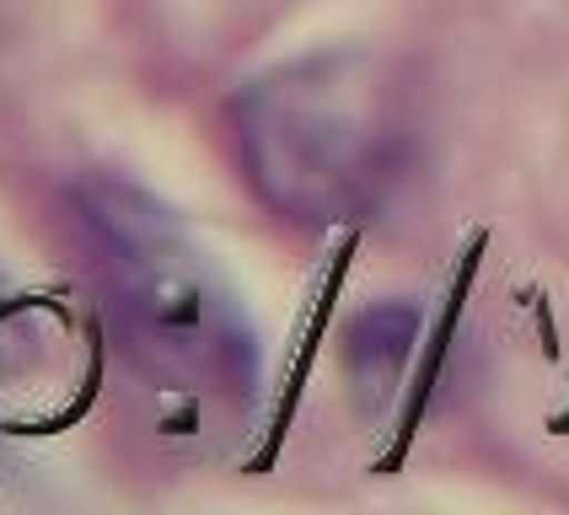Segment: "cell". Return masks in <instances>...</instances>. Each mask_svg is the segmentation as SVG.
<instances>
[{
  "label": "cell",
  "mask_w": 569,
  "mask_h": 515,
  "mask_svg": "<svg viewBox=\"0 0 569 515\" xmlns=\"http://www.w3.org/2000/svg\"><path fill=\"white\" fill-rule=\"evenodd\" d=\"M76 225L134 371L189 408L248 414L263 386L258 327L189 225L119 178L81 183Z\"/></svg>",
  "instance_id": "cell-1"
},
{
  "label": "cell",
  "mask_w": 569,
  "mask_h": 515,
  "mask_svg": "<svg viewBox=\"0 0 569 515\" xmlns=\"http://www.w3.org/2000/svg\"><path fill=\"white\" fill-rule=\"evenodd\" d=\"M237 156L258 199L296 225L371 215L409 166V113L371 54H312L237 97Z\"/></svg>",
  "instance_id": "cell-2"
},
{
  "label": "cell",
  "mask_w": 569,
  "mask_h": 515,
  "mask_svg": "<svg viewBox=\"0 0 569 515\" xmlns=\"http://www.w3.org/2000/svg\"><path fill=\"white\" fill-rule=\"evenodd\" d=\"M409 339H413V312L403 306H381V312H366L360 327L349 333V360L371 376V371H392L403 354H409Z\"/></svg>",
  "instance_id": "cell-3"
}]
</instances>
